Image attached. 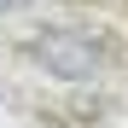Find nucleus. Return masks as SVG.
<instances>
[{"mask_svg": "<svg viewBox=\"0 0 128 128\" xmlns=\"http://www.w3.org/2000/svg\"><path fill=\"white\" fill-rule=\"evenodd\" d=\"M18 6H29V0H0V12H18Z\"/></svg>", "mask_w": 128, "mask_h": 128, "instance_id": "2", "label": "nucleus"}, {"mask_svg": "<svg viewBox=\"0 0 128 128\" xmlns=\"http://www.w3.org/2000/svg\"><path fill=\"white\" fill-rule=\"evenodd\" d=\"M29 58H35L47 76H58V82H93L99 64H105V47H99L88 29L58 24V29H41V35L29 41Z\"/></svg>", "mask_w": 128, "mask_h": 128, "instance_id": "1", "label": "nucleus"}]
</instances>
